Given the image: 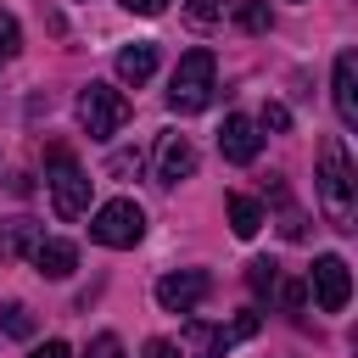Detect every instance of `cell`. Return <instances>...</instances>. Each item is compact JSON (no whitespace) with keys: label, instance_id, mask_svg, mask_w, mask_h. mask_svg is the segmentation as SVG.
Returning <instances> with one entry per match:
<instances>
[{"label":"cell","instance_id":"obj_1","mask_svg":"<svg viewBox=\"0 0 358 358\" xmlns=\"http://www.w3.org/2000/svg\"><path fill=\"white\" fill-rule=\"evenodd\" d=\"M319 201H324V218L341 229V235H352L358 224V201H352V162H347V145L336 140V134H324L319 140Z\"/></svg>","mask_w":358,"mask_h":358},{"label":"cell","instance_id":"obj_2","mask_svg":"<svg viewBox=\"0 0 358 358\" xmlns=\"http://www.w3.org/2000/svg\"><path fill=\"white\" fill-rule=\"evenodd\" d=\"M213 73H218V56H213L207 45L185 50L179 67H173V78H168V106H173L179 117L207 112V106H213Z\"/></svg>","mask_w":358,"mask_h":358},{"label":"cell","instance_id":"obj_3","mask_svg":"<svg viewBox=\"0 0 358 358\" xmlns=\"http://www.w3.org/2000/svg\"><path fill=\"white\" fill-rule=\"evenodd\" d=\"M45 179H50V201H56V218H84L90 213V173L67 157V145H50L45 151Z\"/></svg>","mask_w":358,"mask_h":358},{"label":"cell","instance_id":"obj_4","mask_svg":"<svg viewBox=\"0 0 358 358\" xmlns=\"http://www.w3.org/2000/svg\"><path fill=\"white\" fill-rule=\"evenodd\" d=\"M78 123H84V134H90V140H112V134L129 123V101H123V90H112V84L90 78V84H84V95H78Z\"/></svg>","mask_w":358,"mask_h":358},{"label":"cell","instance_id":"obj_5","mask_svg":"<svg viewBox=\"0 0 358 358\" xmlns=\"http://www.w3.org/2000/svg\"><path fill=\"white\" fill-rule=\"evenodd\" d=\"M145 235V213H140V201H129V196H117V201H106L95 218H90V241H101V246H134Z\"/></svg>","mask_w":358,"mask_h":358},{"label":"cell","instance_id":"obj_6","mask_svg":"<svg viewBox=\"0 0 358 358\" xmlns=\"http://www.w3.org/2000/svg\"><path fill=\"white\" fill-rule=\"evenodd\" d=\"M308 285H313V302H319L324 313H341V308H347V296H352V274H347V263H341L336 252L313 257V268H308Z\"/></svg>","mask_w":358,"mask_h":358},{"label":"cell","instance_id":"obj_7","mask_svg":"<svg viewBox=\"0 0 358 358\" xmlns=\"http://www.w3.org/2000/svg\"><path fill=\"white\" fill-rule=\"evenodd\" d=\"M207 291H213V274H201V268H179V274H162V280H157V302H162L168 313L201 308Z\"/></svg>","mask_w":358,"mask_h":358},{"label":"cell","instance_id":"obj_8","mask_svg":"<svg viewBox=\"0 0 358 358\" xmlns=\"http://www.w3.org/2000/svg\"><path fill=\"white\" fill-rule=\"evenodd\" d=\"M218 151H224V162H257V151H263V134H257V123L252 117H241V112H229L224 117V129H218Z\"/></svg>","mask_w":358,"mask_h":358},{"label":"cell","instance_id":"obj_9","mask_svg":"<svg viewBox=\"0 0 358 358\" xmlns=\"http://www.w3.org/2000/svg\"><path fill=\"white\" fill-rule=\"evenodd\" d=\"M196 173V145L185 134H162L157 140V185H179Z\"/></svg>","mask_w":358,"mask_h":358},{"label":"cell","instance_id":"obj_10","mask_svg":"<svg viewBox=\"0 0 358 358\" xmlns=\"http://www.w3.org/2000/svg\"><path fill=\"white\" fill-rule=\"evenodd\" d=\"M330 95H336V117H341L347 129H358V56H352V50L336 56V84H330Z\"/></svg>","mask_w":358,"mask_h":358},{"label":"cell","instance_id":"obj_11","mask_svg":"<svg viewBox=\"0 0 358 358\" xmlns=\"http://www.w3.org/2000/svg\"><path fill=\"white\" fill-rule=\"evenodd\" d=\"M28 257H34V268H39L45 280H67V274L78 268V246H73V241H56V235H50V241L39 235Z\"/></svg>","mask_w":358,"mask_h":358},{"label":"cell","instance_id":"obj_12","mask_svg":"<svg viewBox=\"0 0 358 358\" xmlns=\"http://www.w3.org/2000/svg\"><path fill=\"white\" fill-rule=\"evenodd\" d=\"M224 347H229V330L224 324L185 319V358H224Z\"/></svg>","mask_w":358,"mask_h":358},{"label":"cell","instance_id":"obj_13","mask_svg":"<svg viewBox=\"0 0 358 358\" xmlns=\"http://www.w3.org/2000/svg\"><path fill=\"white\" fill-rule=\"evenodd\" d=\"M151 73H157V45H151V39H134V45H123V50H117V78H123V84H134V90H140Z\"/></svg>","mask_w":358,"mask_h":358},{"label":"cell","instance_id":"obj_14","mask_svg":"<svg viewBox=\"0 0 358 358\" xmlns=\"http://www.w3.org/2000/svg\"><path fill=\"white\" fill-rule=\"evenodd\" d=\"M224 213H229V229H235L241 241H252V235L263 229V207H257L252 196H241V190H229V196H224Z\"/></svg>","mask_w":358,"mask_h":358},{"label":"cell","instance_id":"obj_15","mask_svg":"<svg viewBox=\"0 0 358 358\" xmlns=\"http://www.w3.org/2000/svg\"><path fill=\"white\" fill-rule=\"evenodd\" d=\"M34 241H39V224L34 218H0V263L34 252Z\"/></svg>","mask_w":358,"mask_h":358},{"label":"cell","instance_id":"obj_16","mask_svg":"<svg viewBox=\"0 0 358 358\" xmlns=\"http://www.w3.org/2000/svg\"><path fill=\"white\" fill-rule=\"evenodd\" d=\"M229 11H235V22L246 28V34H268V0H229Z\"/></svg>","mask_w":358,"mask_h":358},{"label":"cell","instance_id":"obj_17","mask_svg":"<svg viewBox=\"0 0 358 358\" xmlns=\"http://www.w3.org/2000/svg\"><path fill=\"white\" fill-rule=\"evenodd\" d=\"M246 280H252L257 296H274V285H280V263H274V257H257V263H246Z\"/></svg>","mask_w":358,"mask_h":358},{"label":"cell","instance_id":"obj_18","mask_svg":"<svg viewBox=\"0 0 358 358\" xmlns=\"http://www.w3.org/2000/svg\"><path fill=\"white\" fill-rule=\"evenodd\" d=\"M0 330L17 336V341H28V336H34V313H28L22 302H6V308H0Z\"/></svg>","mask_w":358,"mask_h":358},{"label":"cell","instance_id":"obj_19","mask_svg":"<svg viewBox=\"0 0 358 358\" xmlns=\"http://www.w3.org/2000/svg\"><path fill=\"white\" fill-rule=\"evenodd\" d=\"M224 11H229V0H190V6H185V17H190L196 28H213Z\"/></svg>","mask_w":358,"mask_h":358},{"label":"cell","instance_id":"obj_20","mask_svg":"<svg viewBox=\"0 0 358 358\" xmlns=\"http://www.w3.org/2000/svg\"><path fill=\"white\" fill-rule=\"evenodd\" d=\"M17 50H22V28H17V17L0 6V62H11Z\"/></svg>","mask_w":358,"mask_h":358},{"label":"cell","instance_id":"obj_21","mask_svg":"<svg viewBox=\"0 0 358 358\" xmlns=\"http://www.w3.org/2000/svg\"><path fill=\"white\" fill-rule=\"evenodd\" d=\"M84 358H123V341H117L112 330H101V336L90 341V352H84Z\"/></svg>","mask_w":358,"mask_h":358},{"label":"cell","instance_id":"obj_22","mask_svg":"<svg viewBox=\"0 0 358 358\" xmlns=\"http://www.w3.org/2000/svg\"><path fill=\"white\" fill-rule=\"evenodd\" d=\"M263 129H280V134H285V129H291V112H285L280 101H268V106H263Z\"/></svg>","mask_w":358,"mask_h":358},{"label":"cell","instance_id":"obj_23","mask_svg":"<svg viewBox=\"0 0 358 358\" xmlns=\"http://www.w3.org/2000/svg\"><path fill=\"white\" fill-rule=\"evenodd\" d=\"M257 324H263V319H257V313L246 308V313H241V319L229 324V341H241V336H257Z\"/></svg>","mask_w":358,"mask_h":358},{"label":"cell","instance_id":"obj_24","mask_svg":"<svg viewBox=\"0 0 358 358\" xmlns=\"http://www.w3.org/2000/svg\"><path fill=\"white\" fill-rule=\"evenodd\" d=\"M140 358H179V347H173V341H162V336H157V341H145V352H140Z\"/></svg>","mask_w":358,"mask_h":358},{"label":"cell","instance_id":"obj_25","mask_svg":"<svg viewBox=\"0 0 358 358\" xmlns=\"http://www.w3.org/2000/svg\"><path fill=\"white\" fill-rule=\"evenodd\" d=\"M129 11H140V17H162L168 11V0H123Z\"/></svg>","mask_w":358,"mask_h":358},{"label":"cell","instance_id":"obj_26","mask_svg":"<svg viewBox=\"0 0 358 358\" xmlns=\"http://www.w3.org/2000/svg\"><path fill=\"white\" fill-rule=\"evenodd\" d=\"M28 358H73V352H67V341H45V347H34Z\"/></svg>","mask_w":358,"mask_h":358}]
</instances>
